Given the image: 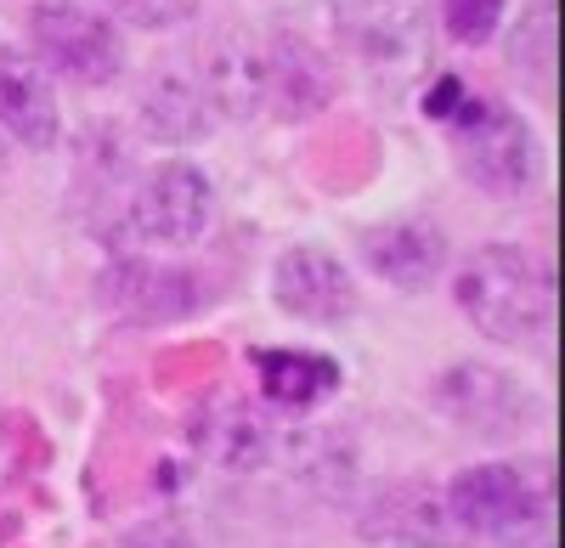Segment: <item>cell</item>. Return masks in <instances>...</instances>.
I'll return each mask as SVG.
<instances>
[{"mask_svg": "<svg viewBox=\"0 0 565 548\" xmlns=\"http://www.w3.org/2000/svg\"><path fill=\"white\" fill-rule=\"evenodd\" d=\"M452 300L469 323H476V334H487L498 345H532L554 323L548 266L532 249H509V244L469 255L452 278Z\"/></svg>", "mask_w": 565, "mask_h": 548, "instance_id": "cell-1", "label": "cell"}, {"mask_svg": "<svg viewBox=\"0 0 565 548\" xmlns=\"http://www.w3.org/2000/svg\"><path fill=\"white\" fill-rule=\"evenodd\" d=\"M452 148L469 181H481L487 193H526L532 187V130L521 125V114H509L503 103L481 97V90H463L458 114L447 119Z\"/></svg>", "mask_w": 565, "mask_h": 548, "instance_id": "cell-2", "label": "cell"}, {"mask_svg": "<svg viewBox=\"0 0 565 548\" xmlns=\"http://www.w3.org/2000/svg\"><path fill=\"white\" fill-rule=\"evenodd\" d=\"M29 45L45 74H63L74 85H114L125 74V45L114 23L74 0H40L29 12Z\"/></svg>", "mask_w": 565, "mask_h": 548, "instance_id": "cell-3", "label": "cell"}, {"mask_svg": "<svg viewBox=\"0 0 565 548\" xmlns=\"http://www.w3.org/2000/svg\"><path fill=\"white\" fill-rule=\"evenodd\" d=\"M447 509L463 526V537H498L521 542L532 526H543V492L521 464H469L447 486Z\"/></svg>", "mask_w": 565, "mask_h": 548, "instance_id": "cell-4", "label": "cell"}, {"mask_svg": "<svg viewBox=\"0 0 565 548\" xmlns=\"http://www.w3.org/2000/svg\"><path fill=\"white\" fill-rule=\"evenodd\" d=\"M210 221H215V187H210V175L186 159L153 164L130 193V226L148 244L186 249L210 233Z\"/></svg>", "mask_w": 565, "mask_h": 548, "instance_id": "cell-5", "label": "cell"}, {"mask_svg": "<svg viewBox=\"0 0 565 548\" xmlns=\"http://www.w3.org/2000/svg\"><path fill=\"white\" fill-rule=\"evenodd\" d=\"M334 34L367 68H413L430 40V0H328Z\"/></svg>", "mask_w": 565, "mask_h": 548, "instance_id": "cell-6", "label": "cell"}, {"mask_svg": "<svg viewBox=\"0 0 565 548\" xmlns=\"http://www.w3.org/2000/svg\"><path fill=\"white\" fill-rule=\"evenodd\" d=\"M362 537L385 548H463V526L436 481H396L362 509Z\"/></svg>", "mask_w": 565, "mask_h": 548, "instance_id": "cell-7", "label": "cell"}, {"mask_svg": "<svg viewBox=\"0 0 565 548\" xmlns=\"http://www.w3.org/2000/svg\"><path fill=\"white\" fill-rule=\"evenodd\" d=\"M271 300L300 316V323L311 329H340L345 316L356 311V283H351V271L328 255V249H282L277 266H271Z\"/></svg>", "mask_w": 565, "mask_h": 548, "instance_id": "cell-8", "label": "cell"}, {"mask_svg": "<svg viewBox=\"0 0 565 548\" xmlns=\"http://www.w3.org/2000/svg\"><path fill=\"white\" fill-rule=\"evenodd\" d=\"M0 130L29 153L63 142V108H57L52 74L29 52H12V45H0Z\"/></svg>", "mask_w": 565, "mask_h": 548, "instance_id": "cell-9", "label": "cell"}, {"mask_svg": "<svg viewBox=\"0 0 565 548\" xmlns=\"http://www.w3.org/2000/svg\"><path fill=\"white\" fill-rule=\"evenodd\" d=\"M199 90H204L210 114L221 119H238V125L260 119L266 114V45L238 29L215 34L199 63Z\"/></svg>", "mask_w": 565, "mask_h": 548, "instance_id": "cell-10", "label": "cell"}, {"mask_svg": "<svg viewBox=\"0 0 565 548\" xmlns=\"http://www.w3.org/2000/svg\"><path fill=\"white\" fill-rule=\"evenodd\" d=\"M334 97V68L300 34L266 40V114L277 119H311Z\"/></svg>", "mask_w": 565, "mask_h": 548, "instance_id": "cell-11", "label": "cell"}, {"mask_svg": "<svg viewBox=\"0 0 565 548\" xmlns=\"http://www.w3.org/2000/svg\"><path fill=\"white\" fill-rule=\"evenodd\" d=\"M362 260L373 278H385L391 289L413 294V289H430L447 266V238L436 233L430 221H385L362 233Z\"/></svg>", "mask_w": 565, "mask_h": 548, "instance_id": "cell-12", "label": "cell"}, {"mask_svg": "<svg viewBox=\"0 0 565 548\" xmlns=\"http://www.w3.org/2000/svg\"><path fill=\"white\" fill-rule=\"evenodd\" d=\"M441 407L458 419V425H469V430H481V436H509V430H521L532 413H526V390L514 385V379H503V374H492V368H481V362H463V368H452L447 379H441Z\"/></svg>", "mask_w": 565, "mask_h": 548, "instance_id": "cell-13", "label": "cell"}, {"mask_svg": "<svg viewBox=\"0 0 565 548\" xmlns=\"http://www.w3.org/2000/svg\"><path fill=\"white\" fill-rule=\"evenodd\" d=\"M193 447L204 452L210 464H221V470H260L266 459H271V425L255 413L249 401H238V396H215L210 407H199L193 413Z\"/></svg>", "mask_w": 565, "mask_h": 548, "instance_id": "cell-14", "label": "cell"}, {"mask_svg": "<svg viewBox=\"0 0 565 548\" xmlns=\"http://www.w3.org/2000/svg\"><path fill=\"white\" fill-rule=\"evenodd\" d=\"M108 300H114V311L130 316V323H170V316L199 305V289L186 283V271L119 260V266H108Z\"/></svg>", "mask_w": 565, "mask_h": 548, "instance_id": "cell-15", "label": "cell"}, {"mask_svg": "<svg viewBox=\"0 0 565 548\" xmlns=\"http://www.w3.org/2000/svg\"><path fill=\"white\" fill-rule=\"evenodd\" d=\"M255 374H260L266 401L289 407V413H306V407H317L340 390V362H328L317 351H289V345L255 351Z\"/></svg>", "mask_w": 565, "mask_h": 548, "instance_id": "cell-16", "label": "cell"}, {"mask_svg": "<svg viewBox=\"0 0 565 548\" xmlns=\"http://www.w3.org/2000/svg\"><path fill=\"white\" fill-rule=\"evenodd\" d=\"M136 114H141V130L159 136V142H199V136L215 125L199 79H186V74H175V68H170V74H153L148 85H141Z\"/></svg>", "mask_w": 565, "mask_h": 548, "instance_id": "cell-17", "label": "cell"}, {"mask_svg": "<svg viewBox=\"0 0 565 548\" xmlns=\"http://www.w3.org/2000/svg\"><path fill=\"white\" fill-rule=\"evenodd\" d=\"M509 0H441V23L458 45H487L503 23Z\"/></svg>", "mask_w": 565, "mask_h": 548, "instance_id": "cell-18", "label": "cell"}, {"mask_svg": "<svg viewBox=\"0 0 565 548\" xmlns=\"http://www.w3.org/2000/svg\"><path fill=\"white\" fill-rule=\"evenodd\" d=\"M514 63L537 68V79H543V90H548V63H554V7H548V0H537L532 23L514 34Z\"/></svg>", "mask_w": 565, "mask_h": 548, "instance_id": "cell-19", "label": "cell"}, {"mask_svg": "<svg viewBox=\"0 0 565 548\" xmlns=\"http://www.w3.org/2000/svg\"><path fill=\"white\" fill-rule=\"evenodd\" d=\"M108 7L130 29H175L199 12V0H108Z\"/></svg>", "mask_w": 565, "mask_h": 548, "instance_id": "cell-20", "label": "cell"}, {"mask_svg": "<svg viewBox=\"0 0 565 548\" xmlns=\"http://www.w3.org/2000/svg\"><path fill=\"white\" fill-rule=\"evenodd\" d=\"M463 90H469V85H463L458 74H441V79H436V90H430V97H424V114L447 125V119L458 114V103H463Z\"/></svg>", "mask_w": 565, "mask_h": 548, "instance_id": "cell-21", "label": "cell"}]
</instances>
